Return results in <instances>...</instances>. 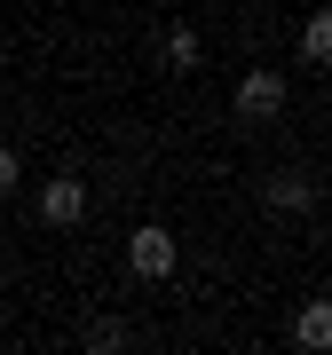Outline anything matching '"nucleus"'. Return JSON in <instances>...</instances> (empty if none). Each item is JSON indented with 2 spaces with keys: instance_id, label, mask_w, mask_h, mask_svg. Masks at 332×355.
<instances>
[{
  "instance_id": "obj_1",
  "label": "nucleus",
  "mask_w": 332,
  "mask_h": 355,
  "mask_svg": "<svg viewBox=\"0 0 332 355\" xmlns=\"http://www.w3.org/2000/svg\"><path fill=\"white\" fill-rule=\"evenodd\" d=\"M174 261H182V245L166 237L158 221H142L135 237H127V268H135V277H151V284H158V277H174Z\"/></svg>"
},
{
  "instance_id": "obj_2",
  "label": "nucleus",
  "mask_w": 332,
  "mask_h": 355,
  "mask_svg": "<svg viewBox=\"0 0 332 355\" xmlns=\"http://www.w3.org/2000/svg\"><path fill=\"white\" fill-rule=\"evenodd\" d=\"M40 221H48V229H79V221H88V182H79V174L40 182Z\"/></svg>"
},
{
  "instance_id": "obj_3",
  "label": "nucleus",
  "mask_w": 332,
  "mask_h": 355,
  "mask_svg": "<svg viewBox=\"0 0 332 355\" xmlns=\"http://www.w3.org/2000/svg\"><path fill=\"white\" fill-rule=\"evenodd\" d=\"M230 111L245 119V127H269V119L285 111V79H277V71H245V79H238V103H230Z\"/></svg>"
},
{
  "instance_id": "obj_4",
  "label": "nucleus",
  "mask_w": 332,
  "mask_h": 355,
  "mask_svg": "<svg viewBox=\"0 0 332 355\" xmlns=\"http://www.w3.org/2000/svg\"><path fill=\"white\" fill-rule=\"evenodd\" d=\"M261 205H269V214H308V205H317V182H308V174H269L261 182Z\"/></svg>"
},
{
  "instance_id": "obj_5",
  "label": "nucleus",
  "mask_w": 332,
  "mask_h": 355,
  "mask_svg": "<svg viewBox=\"0 0 332 355\" xmlns=\"http://www.w3.org/2000/svg\"><path fill=\"white\" fill-rule=\"evenodd\" d=\"M293 347L332 355V300H301V316H293Z\"/></svg>"
},
{
  "instance_id": "obj_6",
  "label": "nucleus",
  "mask_w": 332,
  "mask_h": 355,
  "mask_svg": "<svg viewBox=\"0 0 332 355\" xmlns=\"http://www.w3.org/2000/svg\"><path fill=\"white\" fill-rule=\"evenodd\" d=\"M301 55H308L317 71H332V8H317V16H308V32H301Z\"/></svg>"
},
{
  "instance_id": "obj_7",
  "label": "nucleus",
  "mask_w": 332,
  "mask_h": 355,
  "mask_svg": "<svg viewBox=\"0 0 332 355\" xmlns=\"http://www.w3.org/2000/svg\"><path fill=\"white\" fill-rule=\"evenodd\" d=\"M198 55H206V48H198V32H190V24L166 32V64H174V71H198Z\"/></svg>"
},
{
  "instance_id": "obj_8",
  "label": "nucleus",
  "mask_w": 332,
  "mask_h": 355,
  "mask_svg": "<svg viewBox=\"0 0 332 355\" xmlns=\"http://www.w3.org/2000/svg\"><path fill=\"white\" fill-rule=\"evenodd\" d=\"M88 347H95V355L127 347V324H119V316H95V324H88Z\"/></svg>"
},
{
  "instance_id": "obj_9",
  "label": "nucleus",
  "mask_w": 332,
  "mask_h": 355,
  "mask_svg": "<svg viewBox=\"0 0 332 355\" xmlns=\"http://www.w3.org/2000/svg\"><path fill=\"white\" fill-rule=\"evenodd\" d=\"M16 182H24V158H16V150H0V198H8Z\"/></svg>"
},
{
  "instance_id": "obj_10",
  "label": "nucleus",
  "mask_w": 332,
  "mask_h": 355,
  "mask_svg": "<svg viewBox=\"0 0 332 355\" xmlns=\"http://www.w3.org/2000/svg\"><path fill=\"white\" fill-rule=\"evenodd\" d=\"M0 284H8V277H0Z\"/></svg>"
}]
</instances>
